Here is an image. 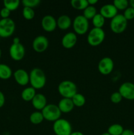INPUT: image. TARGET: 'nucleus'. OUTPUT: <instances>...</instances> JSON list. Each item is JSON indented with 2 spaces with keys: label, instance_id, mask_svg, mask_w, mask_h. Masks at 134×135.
<instances>
[{
  "label": "nucleus",
  "instance_id": "15",
  "mask_svg": "<svg viewBox=\"0 0 134 135\" xmlns=\"http://www.w3.org/2000/svg\"><path fill=\"white\" fill-rule=\"evenodd\" d=\"M100 14L105 18H112L118 15V9L113 4H105L100 9Z\"/></svg>",
  "mask_w": 134,
  "mask_h": 135
},
{
  "label": "nucleus",
  "instance_id": "37",
  "mask_svg": "<svg viewBox=\"0 0 134 135\" xmlns=\"http://www.w3.org/2000/svg\"><path fill=\"white\" fill-rule=\"evenodd\" d=\"M87 2L89 5H91V6H94L96 3H98V1L97 0H87Z\"/></svg>",
  "mask_w": 134,
  "mask_h": 135
},
{
  "label": "nucleus",
  "instance_id": "9",
  "mask_svg": "<svg viewBox=\"0 0 134 135\" xmlns=\"http://www.w3.org/2000/svg\"><path fill=\"white\" fill-rule=\"evenodd\" d=\"M114 63L112 59L109 57L102 58L98 63V71L101 75H108L114 69Z\"/></svg>",
  "mask_w": 134,
  "mask_h": 135
},
{
  "label": "nucleus",
  "instance_id": "40",
  "mask_svg": "<svg viewBox=\"0 0 134 135\" xmlns=\"http://www.w3.org/2000/svg\"><path fill=\"white\" fill-rule=\"evenodd\" d=\"M129 3H130V7H131L134 9V0H131V1L129 2Z\"/></svg>",
  "mask_w": 134,
  "mask_h": 135
},
{
  "label": "nucleus",
  "instance_id": "16",
  "mask_svg": "<svg viewBox=\"0 0 134 135\" xmlns=\"http://www.w3.org/2000/svg\"><path fill=\"white\" fill-rule=\"evenodd\" d=\"M78 41V37L75 32H68L62 38V46L65 49H72L75 46Z\"/></svg>",
  "mask_w": 134,
  "mask_h": 135
},
{
  "label": "nucleus",
  "instance_id": "5",
  "mask_svg": "<svg viewBox=\"0 0 134 135\" xmlns=\"http://www.w3.org/2000/svg\"><path fill=\"white\" fill-rule=\"evenodd\" d=\"M127 26V21L122 14H118L110 21V30L114 34H122L126 30Z\"/></svg>",
  "mask_w": 134,
  "mask_h": 135
},
{
  "label": "nucleus",
  "instance_id": "7",
  "mask_svg": "<svg viewBox=\"0 0 134 135\" xmlns=\"http://www.w3.org/2000/svg\"><path fill=\"white\" fill-rule=\"evenodd\" d=\"M42 113L44 119L52 122L59 119L62 113L58 105L53 104H47L42 111Z\"/></svg>",
  "mask_w": 134,
  "mask_h": 135
},
{
  "label": "nucleus",
  "instance_id": "32",
  "mask_svg": "<svg viewBox=\"0 0 134 135\" xmlns=\"http://www.w3.org/2000/svg\"><path fill=\"white\" fill-rule=\"evenodd\" d=\"M123 17H125L127 21L132 20L134 18V9L131 7H128L126 10H124L123 14Z\"/></svg>",
  "mask_w": 134,
  "mask_h": 135
},
{
  "label": "nucleus",
  "instance_id": "29",
  "mask_svg": "<svg viewBox=\"0 0 134 135\" xmlns=\"http://www.w3.org/2000/svg\"><path fill=\"white\" fill-rule=\"evenodd\" d=\"M112 4L118 10L122 11L126 10L130 5L129 1L127 0H114Z\"/></svg>",
  "mask_w": 134,
  "mask_h": 135
},
{
  "label": "nucleus",
  "instance_id": "20",
  "mask_svg": "<svg viewBox=\"0 0 134 135\" xmlns=\"http://www.w3.org/2000/svg\"><path fill=\"white\" fill-rule=\"evenodd\" d=\"M35 94V89L32 86L27 87L22 90L21 93V98L25 102H32Z\"/></svg>",
  "mask_w": 134,
  "mask_h": 135
},
{
  "label": "nucleus",
  "instance_id": "26",
  "mask_svg": "<svg viewBox=\"0 0 134 135\" xmlns=\"http://www.w3.org/2000/svg\"><path fill=\"white\" fill-rule=\"evenodd\" d=\"M97 14V9L94 6H91L88 5L84 11H83L82 15L87 18V20L91 19L96 15Z\"/></svg>",
  "mask_w": 134,
  "mask_h": 135
},
{
  "label": "nucleus",
  "instance_id": "30",
  "mask_svg": "<svg viewBox=\"0 0 134 135\" xmlns=\"http://www.w3.org/2000/svg\"><path fill=\"white\" fill-rule=\"evenodd\" d=\"M22 16L26 20H32L35 17V11L30 7H24L22 9Z\"/></svg>",
  "mask_w": 134,
  "mask_h": 135
},
{
  "label": "nucleus",
  "instance_id": "38",
  "mask_svg": "<svg viewBox=\"0 0 134 135\" xmlns=\"http://www.w3.org/2000/svg\"><path fill=\"white\" fill-rule=\"evenodd\" d=\"M20 43V40L18 37H15V38H13V44H17Z\"/></svg>",
  "mask_w": 134,
  "mask_h": 135
},
{
  "label": "nucleus",
  "instance_id": "24",
  "mask_svg": "<svg viewBox=\"0 0 134 135\" xmlns=\"http://www.w3.org/2000/svg\"><path fill=\"white\" fill-rule=\"evenodd\" d=\"M123 130V127L120 124H113L108 128L107 133L110 135H121Z\"/></svg>",
  "mask_w": 134,
  "mask_h": 135
},
{
  "label": "nucleus",
  "instance_id": "33",
  "mask_svg": "<svg viewBox=\"0 0 134 135\" xmlns=\"http://www.w3.org/2000/svg\"><path fill=\"white\" fill-rule=\"evenodd\" d=\"M122 98H122V95L120 94L119 92H113L111 96H110V101L113 104H119L122 100Z\"/></svg>",
  "mask_w": 134,
  "mask_h": 135
},
{
  "label": "nucleus",
  "instance_id": "22",
  "mask_svg": "<svg viewBox=\"0 0 134 135\" xmlns=\"http://www.w3.org/2000/svg\"><path fill=\"white\" fill-rule=\"evenodd\" d=\"M44 120L42 112H34L30 115V121L34 125H39Z\"/></svg>",
  "mask_w": 134,
  "mask_h": 135
},
{
  "label": "nucleus",
  "instance_id": "21",
  "mask_svg": "<svg viewBox=\"0 0 134 135\" xmlns=\"http://www.w3.org/2000/svg\"><path fill=\"white\" fill-rule=\"evenodd\" d=\"M13 75V71L9 66L3 63H0V79L8 80Z\"/></svg>",
  "mask_w": 134,
  "mask_h": 135
},
{
  "label": "nucleus",
  "instance_id": "6",
  "mask_svg": "<svg viewBox=\"0 0 134 135\" xmlns=\"http://www.w3.org/2000/svg\"><path fill=\"white\" fill-rule=\"evenodd\" d=\"M14 21L11 18L0 20V38H7L11 36L15 30Z\"/></svg>",
  "mask_w": 134,
  "mask_h": 135
},
{
  "label": "nucleus",
  "instance_id": "4",
  "mask_svg": "<svg viewBox=\"0 0 134 135\" xmlns=\"http://www.w3.org/2000/svg\"><path fill=\"white\" fill-rule=\"evenodd\" d=\"M53 130L55 135H70L72 133L70 123L65 119L60 118L55 121L53 125Z\"/></svg>",
  "mask_w": 134,
  "mask_h": 135
},
{
  "label": "nucleus",
  "instance_id": "10",
  "mask_svg": "<svg viewBox=\"0 0 134 135\" xmlns=\"http://www.w3.org/2000/svg\"><path fill=\"white\" fill-rule=\"evenodd\" d=\"M25 48L21 43L13 44L9 47V55L13 60L16 61H21L25 56Z\"/></svg>",
  "mask_w": 134,
  "mask_h": 135
},
{
  "label": "nucleus",
  "instance_id": "28",
  "mask_svg": "<svg viewBox=\"0 0 134 135\" xmlns=\"http://www.w3.org/2000/svg\"><path fill=\"white\" fill-rule=\"evenodd\" d=\"M72 102H73L74 106L78 108L83 107L85 104V98L83 94L80 93H77L72 98Z\"/></svg>",
  "mask_w": 134,
  "mask_h": 135
},
{
  "label": "nucleus",
  "instance_id": "14",
  "mask_svg": "<svg viewBox=\"0 0 134 135\" xmlns=\"http://www.w3.org/2000/svg\"><path fill=\"white\" fill-rule=\"evenodd\" d=\"M13 76L16 83L20 86H26L30 83V76L27 71L22 69L16 70L13 73Z\"/></svg>",
  "mask_w": 134,
  "mask_h": 135
},
{
  "label": "nucleus",
  "instance_id": "13",
  "mask_svg": "<svg viewBox=\"0 0 134 135\" xmlns=\"http://www.w3.org/2000/svg\"><path fill=\"white\" fill-rule=\"evenodd\" d=\"M42 26L45 31L47 32H52L56 29L57 25H56V20L55 17L50 15H47L44 16L42 19Z\"/></svg>",
  "mask_w": 134,
  "mask_h": 135
},
{
  "label": "nucleus",
  "instance_id": "31",
  "mask_svg": "<svg viewBox=\"0 0 134 135\" xmlns=\"http://www.w3.org/2000/svg\"><path fill=\"white\" fill-rule=\"evenodd\" d=\"M40 3L39 0H23L22 1L24 7H30L32 9L38 6Z\"/></svg>",
  "mask_w": 134,
  "mask_h": 135
},
{
  "label": "nucleus",
  "instance_id": "18",
  "mask_svg": "<svg viewBox=\"0 0 134 135\" xmlns=\"http://www.w3.org/2000/svg\"><path fill=\"white\" fill-rule=\"evenodd\" d=\"M58 107L61 113H68L73 110L75 106L72 102V99L63 98L59 101V104H58Z\"/></svg>",
  "mask_w": 134,
  "mask_h": 135
},
{
  "label": "nucleus",
  "instance_id": "1",
  "mask_svg": "<svg viewBox=\"0 0 134 135\" xmlns=\"http://www.w3.org/2000/svg\"><path fill=\"white\" fill-rule=\"evenodd\" d=\"M29 76L31 86L34 89H42L45 86V74L41 69L34 68L29 73Z\"/></svg>",
  "mask_w": 134,
  "mask_h": 135
},
{
  "label": "nucleus",
  "instance_id": "2",
  "mask_svg": "<svg viewBox=\"0 0 134 135\" xmlns=\"http://www.w3.org/2000/svg\"><path fill=\"white\" fill-rule=\"evenodd\" d=\"M58 92L64 98L72 99L78 93L77 86L71 80H63L58 86Z\"/></svg>",
  "mask_w": 134,
  "mask_h": 135
},
{
  "label": "nucleus",
  "instance_id": "36",
  "mask_svg": "<svg viewBox=\"0 0 134 135\" xmlns=\"http://www.w3.org/2000/svg\"><path fill=\"white\" fill-rule=\"evenodd\" d=\"M121 135H134V131L131 129H124Z\"/></svg>",
  "mask_w": 134,
  "mask_h": 135
},
{
  "label": "nucleus",
  "instance_id": "39",
  "mask_svg": "<svg viewBox=\"0 0 134 135\" xmlns=\"http://www.w3.org/2000/svg\"><path fill=\"white\" fill-rule=\"evenodd\" d=\"M70 135H84V134L80 131H74V132H72Z\"/></svg>",
  "mask_w": 134,
  "mask_h": 135
},
{
  "label": "nucleus",
  "instance_id": "11",
  "mask_svg": "<svg viewBox=\"0 0 134 135\" xmlns=\"http://www.w3.org/2000/svg\"><path fill=\"white\" fill-rule=\"evenodd\" d=\"M118 92L123 98L127 100H134V83L126 82L119 87Z\"/></svg>",
  "mask_w": 134,
  "mask_h": 135
},
{
  "label": "nucleus",
  "instance_id": "34",
  "mask_svg": "<svg viewBox=\"0 0 134 135\" xmlns=\"http://www.w3.org/2000/svg\"><path fill=\"white\" fill-rule=\"evenodd\" d=\"M11 15V11L7 8L3 7L0 11V16L1 18H8Z\"/></svg>",
  "mask_w": 134,
  "mask_h": 135
},
{
  "label": "nucleus",
  "instance_id": "27",
  "mask_svg": "<svg viewBox=\"0 0 134 135\" xmlns=\"http://www.w3.org/2000/svg\"><path fill=\"white\" fill-rule=\"evenodd\" d=\"M92 23L94 28H102V26L105 23V18L100 13H97L96 15L92 18Z\"/></svg>",
  "mask_w": 134,
  "mask_h": 135
},
{
  "label": "nucleus",
  "instance_id": "3",
  "mask_svg": "<svg viewBox=\"0 0 134 135\" xmlns=\"http://www.w3.org/2000/svg\"><path fill=\"white\" fill-rule=\"evenodd\" d=\"M105 32L102 28H93L89 32L87 38V43L91 46H99L105 40Z\"/></svg>",
  "mask_w": 134,
  "mask_h": 135
},
{
  "label": "nucleus",
  "instance_id": "12",
  "mask_svg": "<svg viewBox=\"0 0 134 135\" xmlns=\"http://www.w3.org/2000/svg\"><path fill=\"white\" fill-rule=\"evenodd\" d=\"M48 39L43 35L38 36L33 40L32 48L37 53L44 52L48 48Z\"/></svg>",
  "mask_w": 134,
  "mask_h": 135
},
{
  "label": "nucleus",
  "instance_id": "8",
  "mask_svg": "<svg viewBox=\"0 0 134 135\" xmlns=\"http://www.w3.org/2000/svg\"><path fill=\"white\" fill-rule=\"evenodd\" d=\"M89 21L83 15H78L72 22V26L75 34L84 35L86 34L89 29Z\"/></svg>",
  "mask_w": 134,
  "mask_h": 135
},
{
  "label": "nucleus",
  "instance_id": "25",
  "mask_svg": "<svg viewBox=\"0 0 134 135\" xmlns=\"http://www.w3.org/2000/svg\"><path fill=\"white\" fill-rule=\"evenodd\" d=\"M4 7L9 9L11 12L17 10L20 5L19 0H4Z\"/></svg>",
  "mask_w": 134,
  "mask_h": 135
},
{
  "label": "nucleus",
  "instance_id": "41",
  "mask_svg": "<svg viewBox=\"0 0 134 135\" xmlns=\"http://www.w3.org/2000/svg\"><path fill=\"white\" fill-rule=\"evenodd\" d=\"M101 135H110V134H109V133H108L107 132H106V133H102V134H101Z\"/></svg>",
  "mask_w": 134,
  "mask_h": 135
},
{
  "label": "nucleus",
  "instance_id": "17",
  "mask_svg": "<svg viewBox=\"0 0 134 135\" xmlns=\"http://www.w3.org/2000/svg\"><path fill=\"white\" fill-rule=\"evenodd\" d=\"M47 98L43 94H36L33 100H32V104L33 107L37 110L42 112L43 108L47 105Z\"/></svg>",
  "mask_w": 134,
  "mask_h": 135
},
{
  "label": "nucleus",
  "instance_id": "42",
  "mask_svg": "<svg viewBox=\"0 0 134 135\" xmlns=\"http://www.w3.org/2000/svg\"><path fill=\"white\" fill-rule=\"evenodd\" d=\"M1 54H2V52H1V48H0V58H1Z\"/></svg>",
  "mask_w": 134,
  "mask_h": 135
},
{
  "label": "nucleus",
  "instance_id": "35",
  "mask_svg": "<svg viewBox=\"0 0 134 135\" xmlns=\"http://www.w3.org/2000/svg\"><path fill=\"white\" fill-rule=\"evenodd\" d=\"M5 103V97L4 94L0 91V108H2Z\"/></svg>",
  "mask_w": 134,
  "mask_h": 135
},
{
  "label": "nucleus",
  "instance_id": "19",
  "mask_svg": "<svg viewBox=\"0 0 134 135\" xmlns=\"http://www.w3.org/2000/svg\"><path fill=\"white\" fill-rule=\"evenodd\" d=\"M56 25L57 27L60 30H67L72 25V20L68 15H60L56 20Z\"/></svg>",
  "mask_w": 134,
  "mask_h": 135
},
{
  "label": "nucleus",
  "instance_id": "23",
  "mask_svg": "<svg viewBox=\"0 0 134 135\" xmlns=\"http://www.w3.org/2000/svg\"><path fill=\"white\" fill-rule=\"evenodd\" d=\"M70 5L76 10L84 11L89 4L87 0H72L70 1Z\"/></svg>",
  "mask_w": 134,
  "mask_h": 135
}]
</instances>
